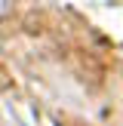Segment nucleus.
I'll use <instances>...</instances> for the list:
<instances>
[]
</instances>
